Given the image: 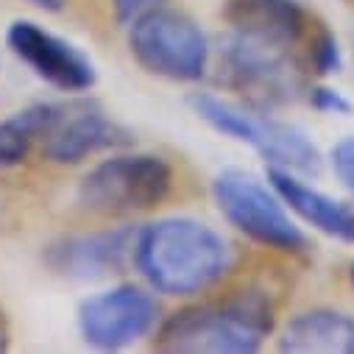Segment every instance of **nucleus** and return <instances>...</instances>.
<instances>
[{
  "mask_svg": "<svg viewBox=\"0 0 354 354\" xmlns=\"http://www.w3.org/2000/svg\"><path fill=\"white\" fill-rule=\"evenodd\" d=\"M221 81L254 106L288 104L301 93V73L290 62V48L237 31L221 42Z\"/></svg>",
  "mask_w": 354,
  "mask_h": 354,
  "instance_id": "0eeeda50",
  "label": "nucleus"
},
{
  "mask_svg": "<svg viewBox=\"0 0 354 354\" xmlns=\"http://www.w3.org/2000/svg\"><path fill=\"white\" fill-rule=\"evenodd\" d=\"M131 229H106L93 234H70L48 245L45 262L67 279H101L118 274L134 248Z\"/></svg>",
  "mask_w": 354,
  "mask_h": 354,
  "instance_id": "9b49d317",
  "label": "nucleus"
},
{
  "mask_svg": "<svg viewBox=\"0 0 354 354\" xmlns=\"http://www.w3.org/2000/svg\"><path fill=\"white\" fill-rule=\"evenodd\" d=\"M165 0H112V6H115V17L120 26H131L137 23L140 17L162 9Z\"/></svg>",
  "mask_w": 354,
  "mask_h": 354,
  "instance_id": "6ab92c4d",
  "label": "nucleus"
},
{
  "mask_svg": "<svg viewBox=\"0 0 354 354\" xmlns=\"http://www.w3.org/2000/svg\"><path fill=\"white\" fill-rule=\"evenodd\" d=\"M131 142V131L106 118V112L93 101L62 104L59 118L42 140V153L59 165H78L86 156L123 148Z\"/></svg>",
  "mask_w": 354,
  "mask_h": 354,
  "instance_id": "9d476101",
  "label": "nucleus"
},
{
  "mask_svg": "<svg viewBox=\"0 0 354 354\" xmlns=\"http://www.w3.org/2000/svg\"><path fill=\"white\" fill-rule=\"evenodd\" d=\"M62 104H34L0 120V167H15L28 159L31 148L45 140Z\"/></svg>",
  "mask_w": 354,
  "mask_h": 354,
  "instance_id": "2eb2a0df",
  "label": "nucleus"
},
{
  "mask_svg": "<svg viewBox=\"0 0 354 354\" xmlns=\"http://www.w3.org/2000/svg\"><path fill=\"white\" fill-rule=\"evenodd\" d=\"M310 62L315 67L318 75H332V73H340L343 67V56H340V45L337 39L329 34V31H321L315 39H313V48H310Z\"/></svg>",
  "mask_w": 354,
  "mask_h": 354,
  "instance_id": "dca6fc26",
  "label": "nucleus"
},
{
  "mask_svg": "<svg viewBox=\"0 0 354 354\" xmlns=\"http://www.w3.org/2000/svg\"><path fill=\"white\" fill-rule=\"evenodd\" d=\"M28 3H34V6H39V9H45V12H62L64 0H28Z\"/></svg>",
  "mask_w": 354,
  "mask_h": 354,
  "instance_id": "aec40b11",
  "label": "nucleus"
},
{
  "mask_svg": "<svg viewBox=\"0 0 354 354\" xmlns=\"http://www.w3.org/2000/svg\"><path fill=\"white\" fill-rule=\"evenodd\" d=\"M332 167L346 190L354 196V137H346L332 148Z\"/></svg>",
  "mask_w": 354,
  "mask_h": 354,
  "instance_id": "a211bd4d",
  "label": "nucleus"
},
{
  "mask_svg": "<svg viewBox=\"0 0 354 354\" xmlns=\"http://www.w3.org/2000/svg\"><path fill=\"white\" fill-rule=\"evenodd\" d=\"M156 318L159 307L151 293L134 285H120L81 301L78 332L101 351H118L145 337L156 326Z\"/></svg>",
  "mask_w": 354,
  "mask_h": 354,
  "instance_id": "6e6552de",
  "label": "nucleus"
},
{
  "mask_svg": "<svg viewBox=\"0 0 354 354\" xmlns=\"http://www.w3.org/2000/svg\"><path fill=\"white\" fill-rule=\"evenodd\" d=\"M310 104L324 115H351V109H354L351 101L343 93L332 90V86H313L310 90Z\"/></svg>",
  "mask_w": 354,
  "mask_h": 354,
  "instance_id": "f3484780",
  "label": "nucleus"
},
{
  "mask_svg": "<svg viewBox=\"0 0 354 354\" xmlns=\"http://www.w3.org/2000/svg\"><path fill=\"white\" fill-rule=\"evenodd\" d=\"M268 179H271L274 190L282 196L285 207H290V212H296L304 223H310L313 229H318L329 237L354 243V209L351 207H346L343 201H335L326 193L304 185L290 170L271 167Z\"/></svg>",
  "mask_w": 354,
  "mask_h": 354,
  "instance_id": "f8f14e48",
  "label": "nucleus"
},
{
  "mask_svg": "<svg viewBox=\"0 0 354 354\" xmlns=\"http://www.w3.org/2000/svg\"><path fill=\"white\" fill-rule=\"evenodd\" d=\"M129 48L142 70L167 81H201L209 62L204 31L182 12L156 9L129 26Z\"/></svg>",
  "mask_w": 354,
  "mask_h": 354,
  "instance_id": "423d86ee",
  "label": "nucleus"
},
{
  "mask_svg": "<svg viewBox=\"0 0 354 354\" xmlns=\"http://www.w3.org/2000/svg\"><path fill=\"white\" fill-rule=\"evenodd\" d=\"M226 23L232 31L293 48L304 34V12L296 0H229Z\"/></svg>",
  "mask_w": 354,
  "mask_h": 354,
  "instance_id": "ddd939ff",
  "label": "nucleus"
},
{
  "mask_svg": "<svg viewBox=\"0 0 354 354\" xmlns=\"http://www.w3.org/2000/svg\"><path fill=\"white\" fill-rule=\"evenodd\" d=\"M212 198L221 215L248 240L290 254L307 248L304 232L288 215L285 201L274 185H262L245 170H223L212 182Z\"/></svg>",
  "mask_w": 354,
  "mask_h": 354,
  "instance_id": "39448f33",
  "label": "nucleus"
},
{
  "mask_svg": "<svg viewBox=\"0 0 354 354\" xmlns=\"http://www.w3.org/2000/svg\"><path fill=\"white\" fill-rule=\"evenodd\" d=\"M271 329V301L262 293H240L173 313L156 332V348L173 354H254Z\"/></svg>",
  "mask_w": 354,
  "mask_h": 354,
  "instance_id": "f03ea898",
  "label": "nucleus"
},
{
  "mask_svg": "<svg viewBox=\"0 0 354 354\" xmlns=\"http://www.w3.org/2000/svg\"><path fill=\"white\" fill-rule=\"evenodd\" d=\"M173 170L153 153H123L95 165L78 185V204L98 215H137L167 198Z\"/></svg>",
  "mask_w": 354,
  "mask_h": 354,
  "instance_id": "20e7f679",
  "label": "nucleus"
},
{
  "mask_svg": "<svg viewBox=\"0 0 354 354\" xmlns=\"http://www.w3.org/2000/svg\"><path fill=\"white\" fill-rule=\"evenodd\" d=\"M131 259L156 293L196 296L229 274L234 251L196 218H159L134 234Z\"/></svg>",
  "mask_w": 354,
  "mask_h": 354,
  "instance_id": "f257e3e1",
  "label": "nucleus"
},
{
  "mask_svg": "<svg viewBox=\"0 0 354 354\" xmlns=\"http://www.w3.org/2000/svg\"><path fill=\"white\" fill-rule=\"evenodd\" d=\"M190 106L215 131L251 145L271 167L313 176L321 170V153L304 129L277 120L243 104H232L215 95H193Z\"/></svg>",
  "mask_w": 354,
  "mask_h": 354,
  "instance_id": "7ed1b4c3",
  "label": "nucleus"
},
{
  "mask_svg": "<svg viewBox=\"0 0 354 354\" xmlns=\"http://www.w3.org/2000/svg\"><path fill=\"white\" fill-rule=\"evenodd\" d=\"M6 42L23 64H28L45 84L62 93H84L98 78L93 59L84 50L31 20L12 23L6 31Z\"/></svg>",
  "mask_w": 354,
  "mask_h": 354,
  "instance_id": "1a4fd4ad",
  "label": "nucleus"
},
{
  "mask_svg": "<svg viewBox=\"0 0 354 354\" xmlns=\"http://www.w3.org/2000/svg\"><path fill=\"white\" fill-rule=\"evenodd\" d=\"M279 351L354 354V318L340 310H307L290 318L279 335Z\"/></svg>",
  "mask_w": 354,
  "mask_h": 354,
  "instance_id": "4468645a",
  "label": "nucleus"
}]
</instances>
